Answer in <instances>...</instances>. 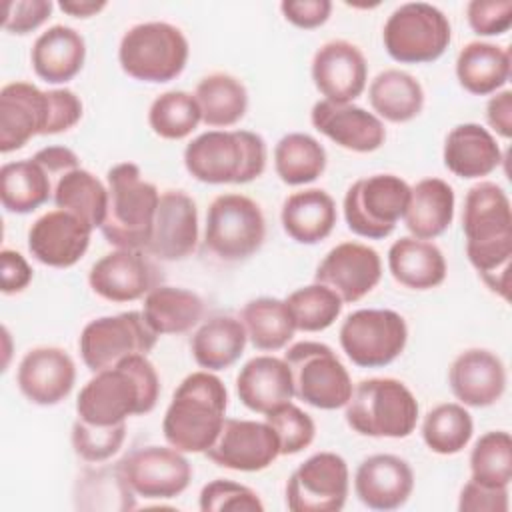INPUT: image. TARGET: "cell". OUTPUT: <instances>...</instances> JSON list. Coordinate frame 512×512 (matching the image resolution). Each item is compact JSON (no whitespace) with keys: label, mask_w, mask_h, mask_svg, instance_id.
Returning a JSON list of instances; mask_svg holds the SVG:
<instances>
[{"label":"cell","mask_w":512,"mask_h":512,"mask_svg":"<svg viewBox=\"0 0 512 512\" xmlns=\"http://www.w3.org/2000/svg\"><path fill=\"white\" fill-rule=\"evenodd\" d=\"M462 232L466 238V256L482 282L494 294L508 300L512 208L502 186L482 180L466 192Z\"/></svg>","instance_id":"6da1fadb"},{"label":"cell","mask_w":512,"mask_h":512,"mask_svg":"<svg viewBox=\"0 0 512 512\" xmlns=\"http://www.w3.org/2000/svg\"><path fill=\"white\" fill-rule=\"evenodd\" d=\"M160 396V378L146 354H132L114 366L94 372L76 398L80 420L96 426L126 422L154 410Z\"/></svg>","instance_id":"7a4b0ae2"},{"label":"cell","mask_w":512,"mask_h":512,"mask_svg":"<svg viewBox=\"0 0 512 512\" xmlns=\"http://www.w3.org/2000/svg\"><path fill=\"white\" fill-rule=\"evenodd\" d=\"M82 118V100L70 88L40 90L30 82H10L0 90V152L20 150L34 136L60 134Z\"/></svg>","instance_id":"3957f363"},{"label":"cell","mask_w":512,"mask_h":512,"mask_svg":"<svg viewBox=\"0 0 512 512\" xmlns=\"http://www.w3.org/2000/svg\"><path fill=\"white\" fill-rule=\"evenodd\" d=\"M228 408L224 382L208 372L188 374L172 394L162 420L164 440L184 452H206L218 438Z\"/></svg>","instance_id":"277c9868"},{"label":"cell","mask_w":512,"mask_h":512,"mask_svg":"<svg viewBox=\"0 0 512 512\" xmlns=\"http://www.w3.org/2000/svg\"><path fill=\"white\" fill-rule=\"evenodd\" d=\"M266 142L250 130H208L184 148V166L204 184H248L264 174Z\"/></svg>","instance_id":"5b68a950"},{"label":"cell","mask_w":512,"mask_h":512,"mask_svg":"<svg viewBox=\"0 0 512 512\" xmlns=\"http://www.w3.org/2000/svg\"><path fill=\"white\" fill-rule=\"evenodd\" d=\"M108 210L102 236L116 248L144 250L152 236L154 216L160 202L158 188L142 178L138 164L120 162L106 174Z\"/></svg>","instance_id":"8992f818"},{"label":"cell","mask_w":512,"mask_h":512,"mask_svg":"<svg viewBox=\"0 0 512 512\" xmlns=\"http://www.w3.org/2000/svg\"><path fill=\"white\" fill-rule=\"evenodd\" d=\"M344 408L346 424L370 438L410 436L420 412L412 390L396 378L360 380Z\"/></svg>","instance_id":"52a82bcc"},{"label":"cell","mask_w":512,"mask_h":512,"mask_svg":"<svg viewBox=\"0 0 512 512\" xmlns=\"http://www.w3.org/2000/svg\"><path fill=\"white\" fill-rule=\"evenodd\" d=\"M190 54L184 32L170 22H140L128 28L118 46L120 68L140 82H170L182 74Z\"/></svg>","instance_id":"ba28073f"},{"label":"cell","mask_w":512,"mask_h":512,"mask_svg":"<svg viewBox=\"0 0 512 512\" xmlns=\"http://www.w3.org/2000/svg\"><path fill=\"white\" fill-rule=\"evenodd\" d=\"M452 40L446 14L428 2L400 4L382 28L388 56L400 64H428L438 60Z\"/></svg>","instance_id":"9c48e42d"},{"label":"cell","mask_w":512,"mask_h":512,"mask_svg":"<svg viewBox=\"0 0 512 512\" xmlns=\"http://www.w3.org/2000/svg\"><path fill=\"white\" fill-rule=\"evenodd\" d=\"M292 372L294 396L318 410L346 406L352 396V378L336 352L322 342H296L284 352Z\"/></svg>","instance_id":"30bf717a"},{"label":"cell","mask_w":512,"mask_h":512,"mask_svg":"<svg viewBox=\"0 0 512 512\" xmlns=\"http://www.w3.org/2000/svg\"><path fill=\"white\" fill-rule=\"evenodd\" d=\"M266 238V220L258 202L244 194L216 196L206 212L204 244L226 262H240L260 250Z\"/></svg>","instance_id":"8fae6325"},{"label":"cell","mask_w":512,"mask_h":512,"mask_svg":"<svg viewBox=\"0 0 512 512\" xmlns=\"http://www.w3.org/2000/svg\"><path fill=\"white\" fill-rule=\"evenodd\" d=\"M410 186L396 174H372L356 180L344 194V220L362 238L382 240L404 218Z\"/></svg>","instance_id":"7c38bea8"},{"label":"cell","mask_w":512,"mask_h":512,"mask_svg":"<svg viewBox=\"0 0 512 512\" xmlns=\"http://www.w3.org/2000/svg\"><path fill=\"white\" fill-rule=\"evenodd\" d=\"M340 346L358 368H382L406 348V320L388 308H360L348 314L338 332Z\"/></svg>","instance_id":"4fadbf2b"},{"label":"cell","mask_w":512,"mask_h":512,"mask_svg":"<svg viewBox=\"0 0 512 512\" xmlns=\"http://www.w3.org/2000/svg\"><path fill=\"white\" fill-rule=\"evenodd\" d=\"M158 334L146 324L142 312L130 310L116 316L90 320L78 338L82 362L90 372H100L126 356L148 354Z\"/></svg>","instance_id":"5bb4252c"},{"label":"cell","mask_w":512,"mask_h":512,"mask_svg":"<svg viewBox=\"0 0 512 512\" xmlns=\"http://www.w3.org/2000/svg\"><path fill=\"white\" fill-rule=\"evenodd\" d=\"M350 490L346 460L336 452H316L306 458L286 482L290 512H338Z\"/></svg>","instance_id":"9a60e30c"},{"label":"cell","mask_w":512,"mask_h":512,"mask_svg":"<svg viewBox=\"0 0 512 512\" xmlns=\"http://www.w3.org/2000/svg\"><path fill=\"white\" fill-rule=\"evenodd\" d=\"M136 496L166 500L180 496L190 480L192 466L184 452L168 446H142L116 462Z\"/></svg>","instance_id":"2e32d148"},{"label":"cell","mask_w":512,"mask_h":512,"mask_svg":"<svg viewBox=\"0 0 512 512\" xmlns=\"http://www.w3.org/2000/svg\"><path fill=\"white\" fill-rule=\"evenodd\" d=\"M144 250L116 248L96 260L88 272L94 294L108 302H134L160 286L162 274Z\"/></svg>","instance_id":"e0dca14e"},{"label":"cell","mask_w":512,"mask_h":512,"mask_svg":"<svg viewBox=\"0 0 512 512\" xmlns=\"http://www.w3.org/2000/svg\"><path fill=\"white\" fill-rule=\"evenodd\" d=\"M204 454L210 462L228 470L260 472L280 456V442L266 420L226 418L218 438Z\"/></svg>","instance_id":"ac0fdd59"},{"label":"cell","mask_w":512,"mask_h":512,"mask_svg":"<svg viewBox=\"0 0 512 512\" xmlns=\"http://www.w3.org/2000/svg\"><path fill=\"white\" fill-rule=\"evenodd\" d=\"M382 278L380 254L362 242H340L320 260L314 282L334 290L344 304L370 294Z\"/></svg>","instance_id":"d6986e66"},{"label":"cell","mask_w":512,"mask_h":512,"mask_svg":"<svg viewBox=\"0 0 512 512\" xmlns=\"http://www.w3.org/2000/svg\"><path fill=\"white\" fill-rule=\"evenodd\" d=\"M310 74L324 100L348 104L366 88L368 62L356 44L348 40H330L314 52Z\"/></svg>","instance_id":"ffe728a7"},{"label":"cell","mask_w":512,"mask_h":512,"mask_svg":"<svg viewBox=\"0 0 512 512\" xmlns=\"http://www.w3.org/2000/svg\"><path fill=\"white\" fill-rule=\"evenodd\" d=\"M198 244V210L196 202L182 190H164L154 216L152 236L144 252L176 262L188 258Z\"/></svg>","instance_id":"44dd1931"},{"label":"cell","mask_w":512,"mask_h":512,"mask_svg":"<svg viewBox=\"0 0 512 512\" xmlns=\"http://www.w3.org/2000/svg\"><path fill=\"white\" fill-rule=\"evenodd\" d=\"M92 228L66 210L42 214L28 230V250L44 266L70 268L90 246Z\"/></svg>","instance_id":"7402d4cb"},{"label":"cell","mask_w":512,"mask_h":512,"mask_svg":"<svg viewBox=\"0 0 512 512\" xmlns=\"http://www.w3.org/2000/svg\"><path fill=\"white\" fill-rule=\"evenodd\" d=\"M76 366L72 356L58 346L28 350L16 372V384L26 400L38 406L60 404L74 388Z\"/></svg>","instance_id":"603a6c76"},{"label":"cell","mask_w":512,"mask_h":512,"mask_svg":"<svg viewBox=\"0 0 512 512\" xmlns=\"http://www.w3.org/2000/svg\"><path fill=\"white\" fill-rule=\"evenodd\" d=\"M312 126L350 152H374L386 140L384 122L374 114L356 106L348 104H334L328 100H318L310 112Z\"/></svg>","instance_id":"cb8c5ba5"},{"label":"cell","mask_w":512,"mask_h":512,"mask_svg":"<svg viewBox=\"0 0 512 512\" xmlns=\"http://www.w3.org/2000/svg\"><path fill=\"white\" fill-rule=\"evenodd\" d=\"M448 384L462 406L486 408L502 398L506 390V368L494 352L468 348L452 360Z\"/></svg>","instance_id":"d4e9b609"},{"label":"cell","mask_w":512,"mask_h":512,"mask_svg":"<svg viewBox=\"0 0 512 512\" xmlns=\"http://www.w3.org/2000/svg\"><path fill=\"white\" fill-rule=\"evenodd\" d=\"M412 490L414 472L396 454H372L356 468L354 492L370 510H396L408 502Z\"/></svg>","instance_id":"484cf974"},{"label":"cell","mask_w":512,"mask_h":512,"mask_svg":"<svg viewBox=\"0 0 512 512\" xmlns=\"http://www.w3.org/2000/svg\"><path fill=\"white\" fill-rule=\"evenodd\" d=\"M236 394L248 410L264 416L292 402L294 382L286 360L268 354L250 358L236 376Z\"/></svg>","instance_id":"4316f807"},{"label":"cell","mask_w":512,"mask_h":512,"mask_svg":"<svg viewBox=\"0 0 512 512\" xmlns=\"http://www.w3.org/2000/svg\"><path fill=\"white\" fill-rule=\"evenodd\" d=\"M444 166L458 178H484L502 164V150L492 132L476 122L454 126L442 148Z\"/></svg>","instance_id":"83f0119b"},{"label":"cell","mask_w":512,"mask_h":512,"mask_svg":"<svg viewBox=\"0 0 512 512\" xmlns=\"http://www.w3.org/2000/svg\"><path fill=\"white\" fill-rule=\"evenodd\" d=\"M86 42L82 34L70 26L56 24L44 30L32 44L30 62L38 78L48 84H64L72 80L84 66Z\"/></svg>","instance_id":"f1b7e54d"},{"label":"cell","mask_w":512,"mask_h":512,"mask_svg":"<svg viewBox=\"0 0 512 512\" xmlns=\"http://www.w3.org/2000/svg\"><path fill=\"white\" fill-rule=\"evenodd\" d=\"M284 232L298 244L326 240L338 220L334 198L322 188H306L290 194L280 212Z\"/></svg>","instance_id":"f546056e"},{"label":"cell","mask_w":512,"mask_h":512,"mask_svg":"<svg viewBox=\"0 0 512 512\" xmlns=\"http://www.w3.org/2000/svg\"><path fill=\"white\" fill-rule=\"evenodd\" d=\"M454 190L442 178H422L410 186L404 224L414 238L434 240L444 234L454 220Z\"/></svg>","instance_id":"4dcf8cb0"},{"label":"cell","mask_w":512,"mask_h":512,"mask_svg":"<svg viewBox=\"0 0 512 512\" xmlns=\"http://www.w3.org/2000/svg\"><path fill=\"white\" fill-rule=\"evenodd\" d=\"M388 270L398 284L410 290H432L446 280L448 268L434 242L404 236L388 248Z\"/></svg>","instance_id":"1f68e13d"},{"label":"cell","mask_w":512,"mask_h":512,"mask_svg":"<svg viewBox=\"0 0 512 512\" xmlns=\"http://www.w3.org/2000/svg\"><path fill=\"white\" fill-rule=\"evenodd\" d=\"M456 78L474 96L498 92L510 80V52L492 42H468L456 58Z\"/></svg>","instance_id":"d6a6232c"},{"label":"cell","mask_w":512,"mask_h":512,"mask_svg":"<svg viewBox=\"0 0 512 512\" xmlns=\"http://www.w3.org/2000/svg\"><path fill=\"white\" fill-rule=\"evenodd\" d=\"M248 334L240 318L212 316L192 336L190 350L196 364L208 372L230 368L242 354Z\"/></svg>","instance_id":"836d02e7"},{"label":"cell","mask_w":512,"mask_h":512,"mask_svg":"<svg viewBox=\"0 0 512 512\" xmlns=\"http://www.w3.org/2000/svg\"><path fill=\"white\" fill-rule=\"evenodd\" d=\"M204 314L202 298L186 288L156 286L144 296L142 316L160 334H182L194 328Z\"/></svg>","instance_id":"e575fe53"},{"label":"cell","mask_w":512,"mask_h":512,"mask_svg":"<svg viewBox=\"0 0 512 512\" xmlns=\"http://www.w3.org/2000/svg\"><path fill=\"white\" fill-rule=\"evenodd\" d=\"M368 100L374 114L382 120L402 124L414 120L424 108L422 84L408 72L388 68L370 82Z\"/></svg>","instance_id":"d590c367"},{"label":"cell","mask_w":512,"mask_h":512,"mask_svg":"<svg viewBox=\"0 0 512 512\" xmlns=\"http://www.w3.org/2000/svg\"><path fill=\"white\" fill-rule=\"evenodd\" d=\"M202 122L212 128H228L240 122L248 110V92L242 80L226 72L204 76L194 90Z\"/></svg>","instance_id":"8d00e7d4"},{"label":"cell","mask_w":512,"mask_h":512,"mask_svg":"<svg viewBox=\"0 0 512 512\" xmlns=\"http://www.w3.org/2000/svg\"><path fill=\"white\" fill-rule=\"evenodd\" d=\"M52 178L34 158L0 168V200L12 214H30L52 196Z\"/></svg>","instance_id":"74e56055"},{"label":"cell","mask_w":512,"mask_h":512,"mask_svg":"<svg viewBox=\"0 0 512 512\" xmlns=\"http://www.w3.org/2000/svg\"><path fill=\"white\" fill-rule=\"evenodd\" d=\"M240 322L246 328L248 340L256 350H282L294 336L296 324L286 300L260 296L244 304Z\"/></svg>","instance_id":"f35d334b"},{"label":"cell","mask_w":512,"mask_h":512,"mask_svg":"<svg viewBox=\"0 0 512 512\" xmlns=\"http://www.w3.org/2000/svg\"><path fill=\"white\" fill-rule=\"evenodd\" d=\"M52 200L56 208L82 218L92 230L100 228L108 210V186L92 172L74 168L56 178Z\"/></svg>","instance_id":"ab89813d"},{"label":"cell","mask_w":512,"mask_h":512,"mask_svg":"<svg viewBox=\"0 0 512 512\" xmlns=\"http://www.w3.org/2000/svg\"><path fill=\"white\" fill-rule=\"evenodd\" d=\"M274 170L288 186L310 184L326 170V150L314 136L290 132L274 146Z\"/></svg>","instance_id":"60d3db41"},{"label":"cell","mask_w":512,"mask_h":512,"mask_svg":"<svg viewBox=\"0 0 512 512\" xmlns=\"http://www.w3.org/2000/svg\"><path fill=\"white\" fill-rule=\"evenodd\" d=\"M474 432L470 412L460 402H444L428 410L422 420L424 444L442 456L462 452Z\"/></svg>","instance_id":"b9f144b4"},{"label":"cell","mask_w":512,"mask_h":512,"mask_svg":"<svg viewBox=\"0 0 512 512\" xmlns=\"http://www.w3.org/2000/svg\"><path fill=\"white\" fill-rule=\"evenodd\" d=\"M200 122V106L194 94L184 90H168L156 96L148 110L152 132L164 140H182L190 136Z\"/></svg>","instance_id":"7bdbcfd3"},{"label":"cell","mask_w":512,"mask_h":512,"mask_svg":"<svg viewBox=\"0 0 512 512\" xmlns=\"http://www.w3.org/2000/svg\"><path fill=\"white\" fill-rule=\"evenodd\" d=\"M132 488L126 484L118 466L86 472L76 482L74 504L82 510H134Z\"/></svg>","instance_id":"ee69618b"},{"label":"cell","mask_w":512,"mask_h":512,"mask_svg":"<svg viewBox=\"0 0 512 512\" xmlns=\"http://www.w3.org/2000/svg\"><path fill=\"white\" fill-rule=\"evenodd\" d=\"M470 478L488 486L512 482V438L506 430L482 434L470 450Z\"/></svg>","instance_id":"f6af8a7d"},{"label":"cell","mask_w":512,"mask_h":512,"mask_svg":"<svg viewBox=\"0 0 512 512\" xmlns=\"http://www.w3.org/2000/svg\"><path fill=\"white\" fill-rule=\"evenodd\" d=\"M286 304L294 316L296 330L320 332L336 322L344 302L324 284H310L288 294Z\"/></svg>","instance_id":"bcb514c9"},{"label":"cell","mask_w":512,"mask_h":512,"mask_svg":"<svg viewBox=\"0 0 512 512\" xmlns=\"http://www.w3.org/2000/svg\"><path fill=\"white\" fill-rule=\"evenodd\" d=\"M126 422L112 426L88 424L80 418L72 424V448L74 452L92 464L112 458L124 444Z\"/></svg>","instance_id":"7dc6e473"},{"label":"cell","mask_w":512,"mask_h":512,"mask_svg":"<svg viewBox=\"0 0 512 512\" xmlns=\"http://www.w3.org/2000/svg\"><path fill=\"white\" fill-rule=\"evenodd\" d=\"M264 418L278 436L280 456H292L302 452L312 444L316 436V424L312 416L292 402L278 406Z\"/></svg>","instance_id":"c3c4849f"},{"label":"cell","mask_w":512,"mask_h":512,"mask_svg":"<svg viewBox=\"0 0 512 512\" xmlns=\"http://www.w3.org/2000/svg\"><path fill=\"white\" fill-rule=\"evenodd\" d=\"M202 512H262L264 504L260 496L238 482L216 478L208 482L198 496Z\"/></svg>","instance_id":"681fc988"},{"label":"cell","mask_w":512,"mask_h":512,"mask_svg":"<svg viewBox=\"0 0 512 512\" xmlns=\"http://www.w3.org/2000/svg\"><path fill=\"white\" fill-rule=\"evenodd\" d=\"M466 18L478 36L504 34L512 26V0H472Z\"/></svg>","instance_id":"f907efd6"},{"label":"cell","mask_w":512,"mask_h":512,"mask_svg":"<svg viewBox=\"0 0 512 512\" xmlns=\"http://www.w3.org/2000/svg\"><path fill=\"white\" fill-rule=\"evenodd\" d=\"M52 8L50 0H8L4 2L2 28L10 34H28L50 18Z\"/></svg>","instance_id":"816d5d0a"},{"label":"cell","mask_w":512,"mask_h":512,"mask_svg":"<svg viewBox=\"0 0 512 512\" xmlns=\"http://www.w3.org/2000/svg\"><path fill=\"white\" fill-rule=\"evenodd\" d=\"M508 486H488L476 480H468L458 498L460 512H508L510 500Z\"/></svg>","instance_id":"f5cc1de1"},{"label":"cell","mask_w":512,"mask_h":512,"mask_svg":"<svg viewBox=\"0 0 512 512\" xmlns=\"http://www.w3.org/2000/svg\"><path fill=\"white\" fill-rule=\"evenodd\" d=\"M280 10L290 24L302 30H312L322 26L330 18L332 2L330 0H284L280 4Z\"/></svg>","instance_id":"db71d44e"},{"label":"cell","mask_w":512,"mask_h":512,"mask_svg":"<svg viewBox=\"0 0 512 512\" xmlns=\"http://www.w3.org/2000/svg\"><path fill=\"white\" fill-rule=\"evenodd\" d=\"M0 276H2V292L18 294L32 282V268L20 252L4 248L0 252Z\"/></svg>","instance_id":"11a10c76"},{"label":"cell","mask_w":512,"mask_h":512,"mask_svg":"<svg viewBox=\"0 0 512 512\" xmlns=\"http://www.w3.org/2000/svg\"><path fill=\"white\" fill-rule=\"evenodd\" d=\"M486 120L498 136L506 140L512 136V92L510 90L494 92V96L486 104Z\"/></svg>","instance_id":"9f6ffc18"},{"label":"cell","mask_w":512,"mask_h":512,"mask_svg":"<svg viewBox=\"0 0 512 512\" xmlns=\"http://www.w3.org/2000/svg\"><path fill=\"white\" fill-rule=\"evenodd\" d=\"M40 166H44V170L52 176H62L74 168H80V160L76 156L74 150L66 148V146H46L42 150H38L34 156H32Z\"/></svg>","instance_id":"6f0895ef"},{"label":"cell","mask_w":512,"mask_h":512,"mask_svg":"<svg viewBox=\"0 0 512 512\" xmlns=\"http://www.w3.org/2000/svg\"><path fill=\"white\" fill-rule=\"evenodd\" d=\"M60 10L74 16V18H90L106 8L104 0H62Z\"/></svg>","instance_id":"680465c9"}]
</instances>
